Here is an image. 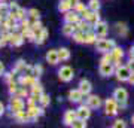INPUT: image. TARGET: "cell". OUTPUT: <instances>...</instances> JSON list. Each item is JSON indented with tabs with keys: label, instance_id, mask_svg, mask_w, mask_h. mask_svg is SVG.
<instances>
[{
	"label": "cell",
	"instance_id": "cell-7",
	"mask_svg": "<svg viewBox=\"0 0 134 128\" xmlns=\"http://www.w3.org/2000/svg\"><path fill=\"white\" fill-rule=\"evenodd\" d=\"M116 67L113 63H100V67H98V71L103 77H107V76L115 75Z\"/></svg>",
	"mask_w": 134,
	"mask_h": 128
},
{
	"label": "cell",
	"instance_id": "cell-51",
	"mask_svg": "<svg viewBox=\"0 0 134 128\" xmlns=\"http://www.w3.org/2000/svg\"><path fill=\"white\" fill-rule=\"evenodd\" d=\"M6 18V16H5V15H3V14H2V12H0V23H2V21H3V19H5Z\"/></svg>",
	"mask_w": 134,
	"mask_h": 128
},
{
	"label": "cell",
	"instance_id": "cell-35",
	"mask_svg": "<svg viewBox=\"0 0 134 128\" xmlns=\"http://www.w3.org/2000/svg\"><path fill=\"white\" fill-rule=\"evenodd\" d=\"M9 3H5V0L3 2H0V12L5 15V16H8V14H9Z\"/></svg>",
	"mask_w": 134,
	"mask_h": 128
},
{
	"label": "cell",
	"instance_id": "cell-11",
	"mask_svg": "<svg viewBox=\"0 0 134 128\" xmlns=\"http://www.w3.org/2000/svg\"><path fill=\"white\" fill-rule=\"evenodd\" d=\"M94 31L97 33V36L98 37H104L106 34H107V31H109V27H107V24L104 23V21H98V23L94 25Z\"/></svg>",
	"mask_w": 134,
	"mask_h": 128
},
{
	"label": "cell",
	"instance_id": "cell-46",
	"mask_svg": "<svg viewBox=\"0 0 134 128\" xmlns=\"http://www.w3.org/2000/svg\"><path fill=\"white\" fill-rule=\"evenodd\" d=\"M128 67L131 69V71H134V58H130V61H128Z\"/></svg>",
	"mask_w": 134,
	"mask_h": 128
},
{
	"label": "cell",
	"instance_id": "cell-27",
	"mask_svg": "<svg viewBox=\"0 0 134 128\" xmlns=\"http://www.w3.org/2000/svg\"><path fill=\"white\" fill-rule=\"evenodd\" d=\"M31 94H37V95H42L43 94V86H42V84L39 82V79L34 82L33 85H31Z\"/></svg>",
	"mask_w": 134,
	"mask_h": 128
},
{
	"label": "cell",
	"instance_id": "cell-17",
	"mask_svg": "<svg viewBox=\"0 0 134 128\" xmlns=\"http://www.w3.org/2000/svg\"><path fill=\"white\" fill-rule=\"evenodd\" d=\"M37 79H39V77H34L33 75H23L18 79V82H19V85H21V86H31L34 82L37 81Z\"/></svg>",
	"mask_w": 134,
	"mask_h": 128
},
{
	"label": "cell",
	"instance_id": "cell-20",
	"mask_svg": "<svg viewBox=\"0 0 134 128\" xmlns=\"http://www.w3.org/2000/svg\"><path fill=\"white\" fill-rule=\"evenodd\" d=\"M14 118L18 121L19 124H24L30 121V116L27 113V110H18V112H14Z\"/></svg>",
	"mask_w": 134,
	"mask_h": 128
},
{
	"label": "cell",
	"instance_id": "cell-53",
	"mask_svg": "<svg viewBox=\"0 0 134 128\" xmlns=\"http://www.w3.org/2000/svg\"><path fill=\"white\" fill-rule=\"evenodd\" d=\"M2 46H5V45H3V42H2V39H0V48Z\"/></svg>",
	"mask_w": 134,
	"mask_h": 128
},
{
	"label": "cell",
	"instance_id": "cell-24",
	"mask_svg": "<svg viewBox=\"0 0 134 128\" xmlns=\"http://www.w3.org/2000/svg\"><path fill=\"white\" fill-rule=\"evenodd\" d=\"M112 55H113V64L119 63L121 60H122V57H124V51H122V48L115 46L113 49H112Z\"/></svg>",
	"mask_w": 134,
	"mask_h": 128
},
{
	"label": "cell",
	"instance_id": "cell-16",
	"mask_svg": "<svg viewBox=\"0 0 134 128\" xmlns=\"http://www.w3.org/2000/svg\"><path fill=\"white\" fill-rule=\"evenodd\" d=\"M46 61L51 64V66H55L60 61V55H58V49H49L46 52Z\"/></svg>",
	"mask_w": 134,
	"mask_h": 128
},
{
	"label": "cell",
	"instance_id": "cell-32",
	"mask_svg": "<svg viewBox=\"0 0 134 128\" xmlns=\"http://www.w3.org/2000/svg\"><path fill=\"white\" fill-rule=\"evenodd\" d=\"M72 127L75 128H86V119H81V118H76L73 121V125Z\"/></svg>",
	"mask_w": 134,
	"mask_h": 128
},
{
	"label": "cell",
	"instance_id": "cell-29",
	"mask_svg": "<svg viewBox=\"0 0 134 128\" xmlns=\"http://www.w3.org/2000/svg\"><path fill=\"white\" fill-rule=\"evenodd\" d=\"M30 18V21L33 23V21H37L39 18H40V14H39L37 9H34V8H31V9H29V15H27Z\"/></svg>",
	"mask_w": 134,
	"mask_h": 128
},
{
	"label": "cell",
	"instance_id": "cell-19",
	"mask_svg": "<svg viewBox=\"0 0 134 128\" xmlns=\"http://www.w3.org/2000/svg\"><path fill=\"white\" fill-rule=\"evenodd\" d=\"M76 29L81 30V31H85V33H88V31L94 30V25H92L90 21H86V19H81L79 23H76Z\"/></svg>",
	"mask_w": 134,
	"mask_h": 128
},
{
	"label": "cell",
	"instance_id": "cell-22",
	"mask_svg": "<svg viewBox=\"0 0 134 128\" xmlns=\"http://www.w3.org/2000/svg\"><path fill=\"white\" fill-rule=\"evenodd\" d=\"M79 90L83 92L85 95L88 94H91V90H92V85H91V82L88 81V79H82L81 82H79Z\"/></svg>",
	"mask_w": 134,
	"mask_h": 128
},
{
	"label": "cell",
	"instance_id": "cell-44",
	"mask_svg": "<svg viewBox=\"0 0 134 128\" xmlns=\"http://www.w3.org/2000/svg\"><path fill=\"white\" fill-rule=\"evenodd\" d=\"M113 127H115V128H119V127H121V128H125V127H127V124H125L122 119H118V121H115Z\"/></svg>",
	"mask_w": 134,
	"mask_h": 128
},
{
	"label": "cell",
	"instance_id": "cell-37",
	"mask_svg": "<svg viewBox=\"0 0 134 128\" xmlns=\"http://www.w3.org/2000/svg\"><path fill=\"white\" fill-rule=\"evenodd\" d=\"M88 8L91 10H98L100 9V0H90L88 2Z\"/></svg>",
	"mask_w": 134,
	"mask_h": 128
},
{
	"label": "cell",
	"instance_id": "cell-3",
	"mask_svg": "<svg viewBox=\"0 0 134 128\" xmlns=\"http://www.w3.org/2000/svg\"><path fill=\"white\" fill-rule=\"evenodd\" d=\"M113 97H115V100L119 103V107H121V109H124L125 106H127L128 92H127V90H125V88H116V90L113 91Z\"/></svg>",
	"mask_w": 134,
	"mask_h": 128
},
{
	"label": "cell",
	"instance_id": "cell-36",
	"mask_svg": "<svg viewBox=\"0 0 134 128\" xmlns=\"http://www.w3.org/2000/svg\"><path fill=\"white\" fill-rule=\"evenodd\" d=\"M43 73V67L40 66V64H36V66H33V76L34 77H40Z\"/></svg>",
	"mask_w": 134,
	"mask_h": 128
},
{
	"label": "cell",
	"instance_id": "cell-50",
	"mask_svg": "<svg viewBox=\"0 0 134 128\" xmlns=\"http://www.w3.org/2000/svg\"><path fill=\"white\" fill-rule=\"evenodd\" d=\"M130 58H134V46H131L130 49Z\"/></svg>",
	"mask_w": 134,
	"mask_h": 128
},
{
	"label": "cell",
	"instance_id": "cell-23",
	"mask_svg": "<svg viewBox=\"0 0 134 128\" xmlns=\"http://www.w3.org/2000/svg\"><path fill=\"white\" fill-rule=\"evenodd\" d=\"M72 8H73V3L70 2V0H60V3H58V10L63 12V14L72 10Z\"/></svg>",
	"mask_w": 134,
	"mask_h": 128
},
{
	"label": "cell",
	"instance_id": "cell-39",
	"mask_svg": "<svg viewBox=\"0 0 134 128\" xmlns=\"http://www.w3.org/2000/svg\"><path fill=\"white\" fill-rule=\"evenodd\" d=\"M100 63H113V55H112V51L110 52H104L103 58H101Z\"/></svg>",
	"mask_w": 134,
	"mask_h": 128
},
{
	"label": "cell",
	"instance_id": "cell-31",
	"mask_svg": "<svg viewBox=\"0 0 134 128\" xmlns=\"http://www.w3.org/2000/svg\"><path fill=\"white\" fill-rule=\"evenodd\" d=\"M116 31H118V34H121V36H127L128 29H127V25H125V24L118 23V24H116Z\"/></svg>",
	"mask_w": 134,
	"mask_h": 128
},
{
	"label": "cell",
	"instance_id": "cell-8",
	"mask_svg": "<svg viewBox=\"0 0 134 128\" xmlns=\"http://www.w3.org/2000/svg\"><path fill=\"white\" fill-rule=\"evenodd\" d=\"M9 106H10L12 113H14V112H18V110H24L25 103H24V100H23V97H19V95H12Z\"/></svg>",
	"mask_w": 134,
	"mask_h": 128
},
{
	"label": "cell",
	"instance_id": "cell-43",
	"mask_svg": "<svg viewBox=\"0 0 134 128\" xmlns=\"http://www.w3.org/2000/svg\"><path fill=\"white\" fill-rule=\"evenodd\" d=\"M23 75H33V66H29V64H25L24 70H23Z\"/></svg>",
	"mask_w": 134,
	"mask_h": 128
},
{
	"label": "cell",
	"instance_id": "cell-9",
	"mask_svg": "<svg viewBox=\"0 0 134 128\" xmlns=\"http://www.w3.org/2000/svg\"><path fill=\"white\" fill-rule=\"evenodd\" d=\"M25 37H24V34L21 33V31H12V36H10V42L9 45L10 46H21L23 43H24Z\"/></svg>",
	"mask_w": 134,
	"mask_h": 128
},
{
	"label": "cell",
	"instance_id": "cell-47",
	"mask_svg": "<svg viewBox=\"0 0 134 128\" xmlns=\"http://www.w3.org/2000/svg\"><path fill=\"white\" fill-rule=\"evenodd\" d=\"M5 75V64L0 61V76H3Z\"/></svg>",
	"mask_w": 134,
	"mask_h": 128
},
{
	"label": "cell",
	"instance_id": "cell-55",
	"mask_svg": "<svg viewBox=\"0 0 134 128\" xmlns=\"http://www.w3.org/2000/svg\"><path fill=\"white\" fill-rule=\"evenodd\" d=\"M0 2H3V0H0Z\"/></svg>",
	"mask_w": 134,
	"mask_h": 128
},
{
	"label": "cell",
	"instance_id": "cell-13",
	"mask_svg": "<svg viewBox=\"0 0 134 128\" xmlns=\"http://www.w3.org/2000/svg\"><path fill=\"white\" fill-rule=\"evenodd\" d=\"M83 97H85V94H83L79 88H77V90H72L69 92V100H70L72 103H82Z\"/></svg>",
	"mask_w": 134,
	"mask_h": 128
},
{
	"label": "cell",
	"instance_id": "cell-4",
	"mask_svg": "<svg viewBox=\"0 0 134 128\" xmlns=\"http://www.w3.org/2000/svg\"><path fill=\"white\" fill-rule=\"evenodd\" d=\"M115 75H116V79L119 82H127L130 79V76H131V69L128 66H119V67H116Z\"/></svg>",
	"mask_w": 134,
	"mask_h": 128
},
{
	"label": "cell",
	"instance_id": "cell-48",
	"mask_svg": "<svg viewBox=\"0 0 134 128\" xmlns=\"http://www.w3.org/2000/svg\"><path fill=\"white\" fill-rule=\"evenodd\" d=\"M3 113H5V106H3L2 101H0V116H3Z\"/></svg>",
	"mask_w": 134,
	"mask_h": 128
},
{
	"label": "cell",
	"instance_id": "cell-41",
	"mask_svg": "<svg viewBox=\"0 0 134 128\" xmlns=\"http://www.w3.org/2000/svg\"><path fill=\"white\" fill-rule=\"evenodd\" d=\"M15 95H19V97H23V98H27V97H29V91H27V88H25V86H19V90H18V92H16V94Z\"/></svg>",
	"mask_w": 134,
	"mask_h": 128
},
{
	"label": "cell",
	"instance_id": "cell-54",
	"mask_svg": "<svg viewBox=\"0 0 134 128\" xmlns=\"http://www.w3.org/2000/svg\"><path fill=\"white\" fill-rule=\"evenodd\" d=\"M131 121H133V124H134V115H133V118H131Z\"/></svg>",
	"mask_w": 134,
	"mask_h": 128
},
{
	"label": "cell",
	"instance_id": "cell-2",
	"mask_svg": "<svg viewBox=\"0 0 134 128\" xmlns=\"http://www.w3.org/2000/svg\"><path fill=\"white\" fill-rule=\"evenodd\" d=\"M118 109H119V103L115 100V97L107 98L104 101V113L107 116H115L118 113Z\"/></svg>",
	"mask_w": 134,
	"mask_h": 128
},
{
	"label": "cell",
	"instance_id": "cell-15",
	"mask_svg": "<svg viewBox=\"0 0 134 128\" xmlns=\"http://www.w3.org/2000/svg\"><path fill=\"white\" fill-rule=\"evenodd\" d=\"M76 113H77V118L88 119L90 116H91V107H90L88 104H81L79 107H77Z\"/></svg>",
	"mask_w": 134,
	"mask_h": 128
},
{
	"label": "cell",
	"instance_id": "cell-26",
	"mask_svg": "<svg viewBox=\"0 0 134 128\" xmlns=\"http://www.w3.org/2000/svg\"><path fill=\"white\" fill-rule=\"evenodd\" d=\"M97 33L94 31V30H91V31H88V33L85 34V43H88V45H91V43H96L97 42Z\"/></svg>",
	"mask_w": 134,
	"mask_h": 128
},
{
	"label": "cell",
	"instance_id": "cell-49",
	"mask_svg": "<svg viewBox=\"0 0 134 128\" xmlns=\"http://www.w3.org/2000/svg\"><path fill=\"white\" fill-rule=\"evenodd\" d=\"M128 82H130V84H131V85H134V71H131V76H130Z\"/></svg>",
	"mask_w": 134,
	"mask_h": 128
},
{
	"label": "cell",
	"instance_id": "cell-10",
	"mask_svg": "<svg viewBox=\"0 0 134 128\" xmlns=\"http://www.w3.org/2000/svg\"><path fill=\"white\" fill-rule=\"evenodd\" d=\"M82 19L81 14L79 12H76V10H69V12H66V15H64V23H70V24H76L79 23Z\"/></svg>",
	"mask_w": 134,
	"mask_h": 128
},
{
	"label": "cell",
	"instance_id": "cell-5",
	"mask_svg": "<svg viewBox=\"0 0 134 128\" xmlns=\"http://www.w3.org/2000/svg\"><path fill=\"white\" fill-rule=\"evenodd\" d=\"M43 106H37V104H27V113L30 116V121H34L37 119L39 116H42L45 112H43Z\"/></svg>",
	"mask_w": 134,
	"mask_h": 128
},
{
	"label": "cell",
	"instance_id": "cell-18",
	"mask_svg": "<svg viewBox=\"0 0 134 128\" xmlns=\"http://www.w3.org/2000/svg\"><path fill=\"white\" fill-rule=\"evenodd\" d=\"M36 33V43L37 45H43V43L46 42V39H48V30L42 27L40 30H36L34 31Z\"/></svg>",
	"mask_w": 134,
	"mask_h": 128
},
{
	"label": "cell",
	"instance_id": "cell-28",
	"mask_svg": "<svg viewBox=\"0 0 134 128\" xmlns=\"http://www.w3.org/2000/svg\"><path fill=\"white\" fill-rule=\"evenodd\" d=\"M58 55H60V60L61 61H67L70 58V51L67 48H60L58 49Z\"/></svg>",
	"mask_w": 134,
	"mask_h": 128
},
{
	"label": "cell",
	"instance_id": "cell-40",
	"mask_svg": "<svg viewBox=\"0 0 134 128\" xmlns=\"http://www.w3.org/2000/svg\"><path fill=\"white\" fill-rule=\"evenodd\" d=\"M100 21V15H98V10H94L91 15V18H90V23L92 24V25H96L97 23Z\"/></svg>",
	"mask_w": 134,
	"mask_h": 128
},
{
	"label": "cell",
	"instance_id": "cell-38",
	"mask_svg": "<svg viewBox=\"0 0 134 128\" xmlns=\"http://www.w3.org/2000/svg\"><path fill=\"white\" fill-rule=\"evenodd\" d=\"M39 98H40V95H37V94L29 95V97H27V104H37Z\"/></svg>",
	"mask_w": 134,
	"mask_h": 128
},
{
	"label": "cell",
	"instance_id": "cell-30",
	"mask_svg": "<svg viewBox=\"0 0 134 128\" xmlns=\"http://www.w3.org/2000/svg\"><path fill=\"white\" fill-rule=\"evenodd\" d=\"M18 84H19V82H16V81H12V82L8 84V85H9V94L10 95H15L16 92H18V90H19Z\"/></svg>",
	"mask_w": 134,
	"mask_h": 128
},
{
	"label": "cell",
	"instance_id": "cell-45",
	"mask_svg": "<svg viewBox=\"0 0 134 128\" xmlns=\"http://www.w3.org/2000/svg\"><path fill=\"white\" fill-rule=\"evenodd\" d=\"M5 81H6V84H9V82H12L14 81V73H12V71H10V73H6L5 71Z\"/></svg>",
	"mask_w": 134,
	"mask_h": 128
},
{
	"label": "cell",
	"instance_id": "cell-6",
	"mask_svg": "<svg viewBox=\"0 0 134 128\" xmlns=\"http://www.w3.org/2000/svg\"><path fill=\"white\" fill-rule=\"evenodd\" d=\"M73 76H75V73H73V69L70 66H63L58 70V77L63 82H70L73 79Z\"/></svg>",
	"mask_w": 134,
	"mask_h": 128
},
{
	"label": "cell",
	"instance_id": "cell-12",
	"mask_svg": "<svg viewBox=\"0 0 134 128\" xmlns=\"http://www.w3.org/2000/svg\"><path fill=\"white\" fill-rule=\"evenodd\" d=\"M86 104L90 106L91 109H98L101 106V98L98 95H92V94H88L86 95Z\"/></svg>",
	"mask_w": 134,
	"mask_h": 128
},
{
	"label": "cell",
	"instance_id": "cell-14",
	"mask_svg": "<svg viewBox=\"0 0 134 128\" xmlns=\"http://www.w3.org/2000/svg\"><path fill=\"white\" fill-rule=\"evenodd\" d=\"M76 118H77L76 110H66V113L63 116V122H64V125H67V127H72L73 121Z\"/></svg>",
	"mask_w": 134,
	"mask_h": 128
},
{
	"label": "cell",
	"instance_id": "cell-34",
	"mask_svg": "<svg viewBox=\"0 0 134 128\" xmlns=\"http://www.w3.org/2000/svg\"><path fill=\"white\" fill-rule=\"evenodd\" d=\"M39 103H40V106H43V107L49 106V103H51V98H49V95L42 94V95H40V98H39Z\"/></svg>",
	"mask_w": 134,
	"mask_h": 128
},
{
	"label": "cell",
	"instance_id": "cell-21",
	"mask_svg": "<svg viewBox=\"0 0 134 128\" xmlns=\"http://www.w3.org/2000/svg\"><path fill=\"white\" fill-rule=\"evenodd\" d=\"M76 24H70V23H64V25H63V29H61V31H63V34L64 36H70L72 37L73 34H75V31H76Z\"/></svg>",
	"mask_w": 134,
	"mask_h": 128
},
{
	"label": "cell",
	"instance_id": "cell-25",
	"mask_svg": "<svg viewBox=\"0 0 134 128\" xmlns=\"http://www.w3.org/2000/svg\"><path fill=\"white\" fill-rule=\"evenodd\" d=\"M85 31H81V30H76L75 31V34H73L72 37H73V40L76 43H85Z\"/></svg>",
	"mask_w": 134,
	"mask_h": 128
},
{
	"label": "cell",
	"instance_id": "cell-42",
	"mask_svg": "<svg viewBox=\"0 0 134 128\" xmlns=\"http://www.w3.org/2000/svg\"><path fill=\"white\" fill-rule=\"evenodd\" d=\"M73 9L76 10V12H79V14H82V10L85 9V5H83V3H81V2H77V3H75V5H73Z\"/></svg>",
	"mask_w": 134,
	"mask_h": 128
},
{
	"label": "cell",
	"instance_id": "cell-33",
	"mask_svg": "<svg viewBox=\"0 0 134 128\" xmlns=\"http://www.w3.org/2000/svg\"><path fill=\"white\" fill-rule=\"evenodd\" d=\"M25 67V63L23 61V60H18L16 61V66H15V69H12V73L14 75H16V73H19V71H23Z\"/></svg>",
	"mask_w": 134,
	"mask_h": 128
},
{
	"label": "cell",
	"instance_id": "cell-52",
	"mask_svg": "<svg viewBox=\"0 0 134 128\" xmlns=\"http://www.w3.org/2000/svg\"><path fill=\"white\" fill-rule=\"evenodd\" d=\"M70 2H72L73 5H75V3H77V2H81V0H70Z\"/></svg>",
	"mask_w": 134,
	"mask_h": 128
},
{
	"label": "cell",
	"instance_id": "cell-1",
	"mask_svg": "<svg viewBox=\"0 0 134 128\" xmlns=\"http://www.w3.org/2000/svg\"><path fill=\"white\" fill-rule=\"evenodd\" d=\"M94 45H96V49L98 51V52H101V54L110 52V51L116 46L115 40H112V39H104V37L97 39V42L94 43Z\"/></svg>",
	"mask_w": 134,
	"mask_h": 128
}]
</instances>
